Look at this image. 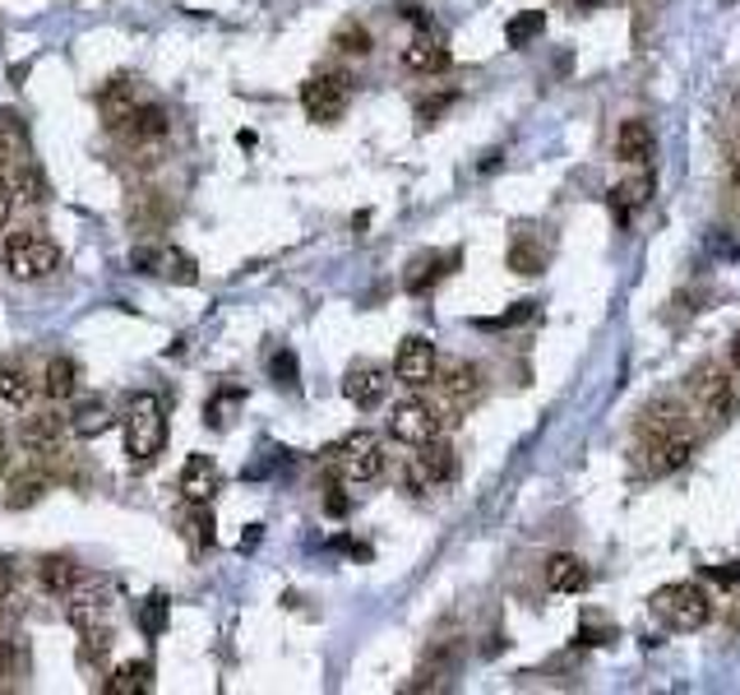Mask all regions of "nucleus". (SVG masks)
Returning a JSON list of instances; mask_svg holds the SVG:
<instances>
[{
    "label": "nucleus",
    "instance_id": "nucleus-8",
    "mask_svg": "<svg viewBox=\"0 0 740 695\" xmlns=\"http://www.w3.org/2000/svg\"><path fill=\"white\" fill-rule=\"evenodd\" d=\"M444 427V417L435 403H426V399H403L394 403V413H389V436L403 440V446H426V440H435Z\"/></svg>",
    "mask_w": 740,
    "mask_h": 695
},
{
    "label": "nucleus",
    "instance_id": "nucleus-20",
    "mask_svg": "<svg viewBox=\"0 0 740 695\" xmlns=\"http://www.w3.org/2000/svg\"><path fill=\"white\" fill-rule=\"evenodd\" d=\"M547 589L551 593H583L588 589V562L574 552H556L547 562Z\"/></svg>",
    "mask_w": 740,
    "mask_h": 695
},
{
    "label": "nucleus",
    "instance_id": "nucleus-13",
    "mask_svg": "<svg viewBox=\"0 0 740 695\" xmlns=\"http://www.w3.org/2000/svg\"><path fill=\"white\" fill-rule=\"evenodd\" d=\"M435 385H440V394L450 399L454 409H467V403H477L481 390H486L477 362H444L440 372H435Z\"/></svg>",
    "mask_w": 740,
    "mask_h": 695
},
{
    "label": "nucleus",
    "instance_id": "nucleus-41",
    "mask_svg": "<svg viewBox=\"0 0 740 695\" xmlns=\"http://www.w3.org/2000/svg\"><path fill=\"white\" fill-rule=\"evenodd\" d=\"M454 103H458V93H440V98H426V103L417 107V121H421V126H431L435 116H440L444 107H454Z\"/></svg>",
    "mask_w": 740,
    "mask_h": 695
},
{
    "label": "nucleus",
    "instance_id": "nucleus-38",
    "mask_svg": "<svg viewBox=\"0 0 740 695\" xmlns=\"http://www.w3.org/2000/svg\"><path fill=\"white\" fill-rule=\"evenodd\" d=\"M334 47H338V51H347V56H370V47H375V37H370V28H366V24H343V28L334 33Z\"/></svg>",
    "mask_w": 740,
    "mask_h": 695
},
{
    "label": "nucleus",
    "instance_id": "nucleus-40",
    "mask_svg": "<svg viewBox=\"0 0 740 695\" xmlns=\"http://www.w3.org/2000/svg\"><path fill=\"white\" fill-rule=\"evenodd\" d=\"M274 380L283 385V390H297V353H291V348H283V353H274Z\"/></svg>",
    "mask_w": 740,
    "mask_h": 695
},
{
    "label": "nucleus",
    "instance_id": "nucleus-26",
    "mask_svg": "<svg viewBox=\"0 0 740 695\" xmlns=\"http://www.w3.org/2000/svg\"><path fill=\"white\" fill-rule=\"evenodd\" d=\"M458 264V250H444V256H421L413 260V269H407V293H431V287L450 274V269Z\"/></svg>",
    "mask_w": 740,
    "mask_h": 695
},
{
    "label": "nucleus",
    "instance_id": "nucleus-21",
    "mask_svg": "<svg viewBox=\"0 0 740 695\" xmlns=\"http://www.w3.org/2000/svg\"><path fill=\"white\" fill-rule=\"evenodd\" d=\"M121 134H126L130 144H158L163 134H167V111L158 103H140L121 121Z\"/></svg>",
    "mask_w": 740,
    "mask_h": 695
},
{
    "label": "nucleus",
    "instance_id": "nucleus-1",
    "mask_svg": "<svg viewBox=\"0 0 740 695\" xmlns=\"http://www.w3.org/2000/svg\"><path fill=\"white\" fill-rule=\"evenodd\" d=\"M121 436H126V455L130 463H153L167 450V409L158 394H130L126 403V422H121Z\"/></svg>",
    "mask_w": 740,
    "mask_h": 695
},
{
    "label": "nucleus",
    "instance_id": "nucleus-37",
    "mask_svg": "<svg viewBox=\"0 0 740 695\" xmlns=\"http://www.w3.org/2000/svg\"><path fill=\"white\" fill-rule=\"evenodd\" d=\"M107 653H111V631L80 635V663L84 668H107Z\"/></svg>",
    "mask_w": 740,
    "mask_h": 695
},
{
    "label": "nucleus",
    "instance_id": "nucleus-35",
    "mask_svg": "<svg viewBox=\"0 0 740 695\" xmlns=\"http://www.w3.org/2000/svg\"><path fill=\"white\" fill-rule=\"evenodd\" d=\"M241 399H246V390H218L208 403H204V417H208V427L213 432H223L231 417H237V409H241Z\"/></svg>",
    "mask_w": 740,
    "mask_h": 695
},
{
    "label": "nucleus",
    "instance_id": "nucleus-34",
    "mask_svg": "<svg viewBox=\"0 0 740 695\" xmlns=\"http://www.w3.org/2000/svg\"><path fill=\"white\" fill-rule=\"evenodd\" d=\"M510 269L514 274H541V264H547V250H541L537 242H528V237H514V246H510Z\"/></svg>",
    "mask_w": 740,
    "mask_h": 695
},
{
    "label": "nucleus",
    "instance_id": "nucleus-19",
    "mask_svg": "<svg viewBox=\"0 0 740 695\" xmlns=\"http://www.w3.org/2000/svg\"><path fill=\"white\" fill-rule=\"evenodd\" d=\"M450 66H454V56L440 37H413V43L403 47V70L407 74H440Z\"/></svg>",
    "mask_w": 740,
    "mask_h": 695
},
{
    "label": "nucleus",
    "instance_id": "nucleus-4",
    "mask_svg": "<svg viewBox=\"0 0 740 695\" xmlns=\"http://www.w3.org/2000/svg\"><path fill=\"white\" fill-rule=\"evenodd\" d=\"M653 612L667 622L671 631H704L713 622V598L704 585H690V579H680V585H661L653 598Z\"/></svg>",
    "mask_w": 740,
    "mask_h": 695
},
{
    "label": "nucleus",
    "instance_id": "nucleus-2",
    "mask_svg": "<svg viewBox=\"0 0 740 695\" xmlns=\"http://www.w3.org/2000/svg\"><path fill=\"white\" fill-rule=\"evenodd\" d=\"M0 264H5V274L14 283H37L61 269V246L43 237V232H14L5 250H0Z\"/></svg>",
    "mask_w": 740,
    "mask_h": 695
},
{
    "label": "nucleus",
    "instance_id": "nucleus-42",
    "mask_svg": "<svg viewBox=\"0 0 740 695\" xmlns=\"http://www.w3.org/2000/svg\"><path fill=\"white\" fill-rule=\"evenodd\" d=\"M14 585H19V566H14V556L0 552V603L14 593Z\"/></svg>",
    "mask_w": 740,
    "mask_h": 695
},
{
    "label": "nucleus",
    "instance_id": "nucleus-11",
    "mask_svg": "<svg viewBox=\"0 0 740 695\" xmlns=\"http://www.w3.org/2000/svg\"><path fill=\"white\" fill-rule=\"evenodd\" d=\"M690 394L699 403V413H704L708 422H727L731 409H736V394H731V380L727 372L717 362H704L699 372L690 376Z\"/></svg>",
    "mask_w": 740,
    "mask_h": 695
},
{
    "label": "nucleus",
    "instance_id": "nucleus-22",
    "mask_svg": "<svg viewBox=\"0 0 740 695\" xmlns=\"http://www.w3.org/2000/svg\"><path fill=\"white\" fill-rule=\"evenodd\" d=\"M140 107V98H134V80H126V74H116V80H107V89L97 93V111H103V121L111 130H121L126 116Z\"/></svg>",
    "mask_w": 740,
    "mask_h": 695
},
{
    "label": "nucleus",
    "instance_id": "nucleus-7",
    "mask_svg": "<svg viewBox=\"0 0 740 695\" xmlns=\"http://www.w3.org/2000/svg\"><path fill=\"white\" fill-rule=\"evenodd\" d=\"M458 478V455L454 446H444V440H426V446H417L413 463H407V487L413 492H435L444 487V482H454Z\"/></svg>",
    "mask_w": 740,
    "mask_h": 695
},
{
    "label": "nucleus",
    "instance_id": "nucleus-14",
    "mask_svg": "<svg viewBox=\"0 0 740 695\" xmlns=\"http://www.w3.org/2000/svg\"><path fill=\"white\" fill-rule=\"evenodd\" d=\"M389 394V372L375 362H357L353 372L343 376V399L357 403V409H380Z\"/></svg>",
    "mask_w": 740,
    "mask_h": 695
},
{
    "label": "nucleus",
    "instance_id": "nucleus-31",
    "mask_svg": "<svg viewBox=\"0 0 740 695\" xmlns=\"http://www.w3.org/2000/svg\"><path fill=\"white\" fill-rule=\"evenodd\" d=\"M541 28H547V14H541V10H523V14H514L510 24H504V43H510L514 51H523L533 37H541Z\"/></svg>",
    "mask_w": 740,
    "mask_h": 695
},
{
    "label": "nucleus",
    "instance_id": "nucleus-27",
    "mask_svg": "<svg viewBox=\"0 0 740 695\" xmlns=\"http://www.w3.org/2000/svg\"><path fill=\"white\" fill-rule=\"evenodd\" d=\"M648 196H653V177H638V181H620V186H611L607 204H611L616 223H620V227H630L634 209H638V204H648Z\"/></svg>",
    "mask_w": 740,
    "mask_h": 695
},
{
    "label": "nucleus",
    "instance_id": "nucleus-28",
    "mask_svg": "<svg viewBox=\"0 0 740 695\" xmlns=\"http://www.w3.org/2000/svg\"><path fill=\"white\" fill-rule=\"evenodd\" d=\"M80 362L74 357H51L47 362V372H43V390H47V399H74L80 394Z\"/></svg>",
    "mask_w": 740,
    "mask_h": 695
},
{
    "label": "nucleus",
    "instance_id": "nucleus-10",
    "mask_svg": "<svg viewBox=\"0 0 740 695\" xmlns=\"http://www.w3.org/2000/svg\"><path fill=\"white\" fill-rule=\"evenodd\" d=\"M130 269L134 274H158L167 283H194L200 264H194L181 246H134L130 250Z\"/></svg>",
    "mask_w": 740,
    "mask_h": 695
},
{
    "label": "nucleus",
    "instance_id": "nucleus-43",
    "mask_svg": "<svg viewBox=\"0 0 740 695\" xmlns=\"http://www.w3.org/2000/svg\"><path fill=\"white\" fill-rule=\"evenodd\" d=\"M14 204H19V196H14L10 177H0V232L10 227V214H14Z\"/></svg>",
    "mask_w": 740,
    "mask_h": 695
},
{
    "label": "nucleus",
    "instance_id": "nucleus-25",
    "mask_svg": "<svg viewBox=\"0 0 740 695\" xmlns=\"http://www.w3.org/2000/svg\"><path fill=\"white\" fill-rule=\"evenodd\" d=\"M28 158V121L14 107H0V163Z\"/></svg>",
    "mask_w": 740,
    "mask_h": 695
},
{
    "label": "nucleus",
    "instance_id": "nucleus-6",
    "mask_svg": "<svg viewBox=\"0 0 740 695\" xmlns=\"http://www.w3.org/2000/svg\"><path fill=\"white\" fill-rule=\"evenodd\" d=\"M65 616L80 635L111 631V579H80L65 593Z\"/></svg>",
    "mask_w": 740,
    "mask_h": 695
},
{
    "label": "nucleus",
    "instance_id": "nucleus-33",
    "mask_svg": "<svg viewBox=\"0 0 740 695\" xmlns=\"http://www.w3.org/2000/svg\"><path fill=\"white\" fill-rule=\"evenodd\" d=\"M148 682H153V663L148 659H140V663H126L116 678L107 682V691L111 695H140V691H148Z\"/></svg>",
    "mask_w": 740,
    "mask_h": 695
},
{
    "label": "nucleus",
    "instance_id": "nucleus-24",
    "mask_svg": "<svg viewBox=\"0 0 740 695\" xmlns=\"http://www.w3.org/2000/svg\"><path fill=\"white\" fill-rule=\"evenodd\" d=\"M28 403H33V380L24 372H14V366H0V422L24 417Z\"/></svg>",
    "mask_w": 740,
    "mask_h": 695
},
{
    "label": "nucleus",
    "instance_id": "nucleus-45",
    "mask_svg": "<svg viewBox=\"0 0 740 695\" xmlns=\"http://www.w3.org/2000/svg\"><path fill=\"white\" fill-rule=\"evenodd\" d=\"M578 645H607V640H616V631H593V626H578V635H574Z\"/></svg>",
    "mask_w": 740,
    "mask_h": 695
},
{
    "label": "nucleus",
    "instance_id": "nucleus-17",
    "mask_svg": "<svg viewBox=\"0 0 740 695\" xmlns=\"http://www.w3.org/2000/svg\"><path fill=\"white\" fill-rule=\"evenodd\" d=\"M213 492H218V463H213L208 455H190L181 463V496L190 500V506H208Z\"/></svg>",
    "mask_w": 740,
    "mask_h": 695
},
{
    "label": "nucleus",
    "instance_id": "nucleus-12",
    "mask_svg": "<svg viewBox=\"0 0 740 695\" xmlns=\"http://www.w3.org/2000/svg\"><path fill=\"white\" fill-rule=\"evenodd\" d=\"M65 436H70V422L61 413H51V409L24 417V427H19V440H24L28 455H61Z\"/></svg>",
    "mask_w": 740,
    "mask_h": 695
},
{
    "label": "nucleus",
    "instance_id": "nucleus-5",
    "mask_svg": "<svg viewBox=\"0 0 740 695\" xmlns=\"http://www.w3.org/2000/svg\"><path fill=\"white\" fill-rule=\"evenodd\" d=\"M347 98H353V80L338 70H320L301 84V107L315 126H334L338 116L347 111Z\"/></svg>",
    "mask_w": 740,
    "mask_h": 695
},
{
    "label": "nucleus",
    "instance_id": "nucleus-50",
    "mask_svg": "<svg viewBox=\"0 0 740 695\" xmlns=\"http://www.w3.org/2000/svg\"><path fill=\"white\" fill-rule=\"evenodd\" d=\"M570 5H578V10H593V5H601V0H570Z\"/></svg>",
    "mask_w": 740,
    "mask_h": 695
},
{
    "label": "nucleus",
    "instance_id": "nucleus-9",
    "mask_svg": "<svg viewBox=\"0 0 740 695\" xmlns=\"http://www.w3.org/2000/svg\"><path fill=\"white\" fill-rule=\"evenodd\" d=\"M435 372H440L435 343L426 334H407L394 353V380L407 385V390H426V385H435Z\"/></svg>",
    "mask_w": 740,
    "mask_h": 695
},
{
    "label": "nucleus",
    "instance_id": "nucleus-15",
    "mask_svg": "<svg viewBox=\"0 0 740 695\" xmlns=\"http://www.w3.org/2000/svg\"><path fill=\"white\" fill-rule=\"evenodd\" d=\"M694 455V436L690 432H667V436H657L644 446V463H648V473L653 478H667L676 469H685Z\"/></svg>",
    "mask_w": 740,
    "mask_h": 695
},
{
    "label": "nucleus",
    "instance_id": "nucleus-36",
    "mask_svg": "<svg viewBox=\"0 0 740 695\" xmlns=\"http://www.w3.org/2000/svg\"><path fill=\"white\" fill-rule=\"evenodd\" d=\"M167 616H171L167 598H163V593H148V598H144V608H140V631L148 635V640H158V635L167 631Z\"/></svg>",
    "mask_w": 740,
    "mask_h": 695
},
{
    "label": "nucleus",
    "instance_id": "nucleus-18",
    "mask_svg": "<svg viewBox=\"0 0 740 695\" xmlns=\"http://www.w3.org/2000/svg\"><path fill=\"white\" fill-rule=\"evenodd\" d=\"M33 678V645L24 631H5L0 635V682H28Z\"/></svg>",
    "mask_w": 740,
    "mask_h": 695
},
{
    "label": "nucleus",
    "instance_id": "nucleus-16",
    "mask_svg": "<svg viewBox=\"0 0 740 695\" xmlns=\"http://www.w3.org/2000/svg\"><path fill=\"white\" fill-rule=\"evenodd\" d=\"M653 126L644 121V116H630V121H620L616 126V158L620 163H630V167H644L653 158Z\"/></svg>",
    "mask_w": 740,
    "mask_h": 695
},
{
    "label": "nucleus",
    "instance_id": "nucleus-32",
    "mask_svg": "<svg viewBox=\"0 0 740 695\" xmlns=\"http://www.w3.org/2000/svg\"><path fill=\"white\" fill-rule=\"evenodd\" d=\"M43 492H47V478H43V473H24V478L10 482L5 506H10V510H28V506H37V500H43Z\"/></svg>",
    "mask_w": 740,
    "mask_h": 695
},
{
    "label": "nucleus",
    "instance_id": "nucleus-29",
    "mask_svg": "<svg viewBox=\"0 0 740 695\" xmlns=\"http://www.w3.org/2000/svg\"><path fill=\"white\" fill-rule=\"evenodd\" d=\"M111 427V409L103 399H84L80 409H74V422H70V432H80L84 440H93V436H103Z\"/></svg>",
    "mask_w": 740,
    "mask_h": 695
},
{
    "label": "nucleus",
    "instance_id": "nucleus-48",
    "mask_svg": "<svg viewBox=\"0 0 740 695\" xmlns=\"http://www.w3.org/2000/svg\"><path fill=\"white\" fill-rule=\"evenodd\" d=\"M731 366H736V372H740V334L731 339Z\"/></svg>",
    "mask_w": 740,
    "mask_h": 695
},
{
    "label": "nucleus",
    "instance_id": "nucleus-30",
    "mask_svg": "<svg viewBox=\"0 0 740 695\" xmlns=\"http://www.w3.org/2000/svg\"><path fill=\"white\" fill-rule=\"evenodd\" d=\"M10 186H14V196L24 200V204H43V200L51 196L47 177H43V172H37L33 163H19V167L10 172Z\"/></svg>",
    "mask_w": 740,
    "mask_h": 695
},
{
    "label": "nucleus",
    "instance_id": "nucleus-23",
    "mask_svg": "<svg viewBox=\"0 0 740 695\" xmlns=\"http://www.w3.org/2000/svg\"><path fill=\"white\" fill-rule=\"evenodd\" d=\"M80 579H84V566L74 562V556H43V562H37V585L56 598H65Z\"/></svg>",
    "mask_w": 740,
    "mask_h": 695
},
{
    "label": "nucleus",
    "instance_id": "nucleus-44",
    "mask_svg": "<svg viewBox=\"0 0 740 695\" xmlns=\"http://www.w3.org/2000/svg\"><path fill=\"white\" fill-rule=\"evenodd\" d=\"M708 579H717V585H740V562H727V566H708Z\"/></svg>",
    "mask_w": 740,
    "mask_h": 695
},
{
    "label": "nucleus",
    "instance_id": "nucleus-49",
    "mask_svg": "<svg viewBox=\"0 0 740 695\" xmlns=\"http://www.w3.org/2000/svg\"><path fill=\"white\" fill-rule=\"evenodd\" d=\"M5 463H10V446H5V436H0V473H5Z\"/></svg>",
    "mask_w": 740,
    "mask_h": 695
},
{
    "label": "nucleus",
    "instance_id": "nucleus-3",
    "mask_svg": "<svg viewBox=\"0 0 740 695\" xmlns=\"http://www.w3.org/2000/svg\"><path fill=\"white\" fill-rule=\"evenodd\" d=\"M324 463L334 469L343 482H353V487H366V482H375L384 473V446L375 432H353L343 436L338 446L324 450Z\"/></svg>",
    "mask_w": 740,
    "mask_h": 695
},
{
    "label": "nucleus",
    "instance_id": "nucleus-46",
    "mask_svg": "<svg viewBox=\"0 0 740 695\" xmlns=\"http://www.w3.org/2000/svg\"><path fill=\"white\" fill-rule=\"evenodd\" d=\"M324 510H329V515H347V496H338V487H329Z\"/></svg>",
    "mask_w": 740,
    "mask_h": 695
},
{
    "label": "nucleus",
    "instance_id": "nucleus-47",
    "mask_svg": "<svg viewBox=\"0 0 740 695\" xmlns=\"http://www.w3.org/2000/svg\"><path fill=\"white\" fill-rule=\"evenodd\" d=\"M727 177H731V190L740 196V149L731 153V163H727Z\"/></svg>",
    "mask_w": 740,
    "mask_h": 695
},
{
    "label": "nucleus",
    "instance_id": "nucleus-39",
    "mask_svg": "<svg viewBox=\"0 0 740 695\" xmlns=\"http://www.w3.org/2000/svg\"><path fill=\"white\" fill-rule=\"evenodd\" d=\"M533 316H537V302H514L500 320H481V325H486V330H514V325H528Z\"/></svg>",
    "mask_w": 740,
    "mask_h": 695
}]
</instances>
